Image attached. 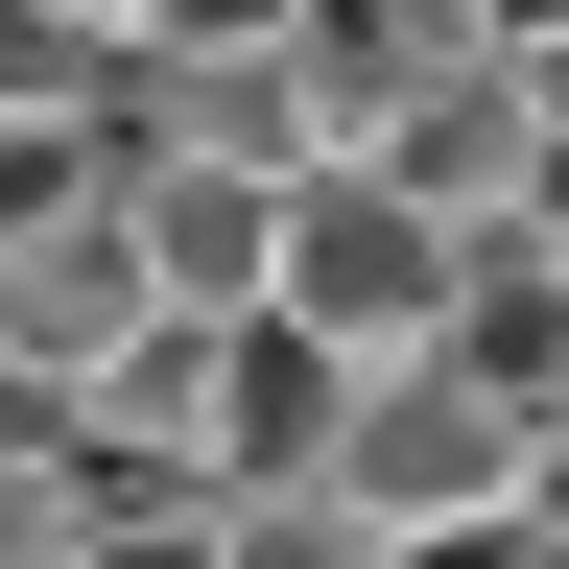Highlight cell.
Segmentation results:
<instances>
[{"instance_id": "cell-10", "label": "cell", "mask_w": 569, "mask_h": 569, "mask_svg": "<svg viewBox=\"0 0 569 569\" xmlns=\"http://www.w3.org/2000/svg\"><path fill=\"white\" fill-rule=\"evenodd\" d=\"M309 0H119V48H284Z\"/></svg>"}, {"instance_id": "cell-9", "label": "cell", "mask_w": 569, "mask_h": 569, "mask_svg": "<svg viewBox=\"0 0 569 569\" xmlns=\"http://www.w3.org/2000/svg\"><path fill=\"white\" fill-rule=\"evenodd\" d=\"M96 167H119V142H96V119H0V238H24V213H71V190H96Z\"/></svg>"}, {"instance_id": "cell-4", "label": "cell", "mask_w": 569, "mask_h": 569, "mask_svg": "<svg viewBox=\"0 0 569 569\" xmlns=\"http://www.w3.org/2000/svg\"><path fill=\"white\" fill-rule=\"evenodd\" d=\"M284 190H309V167H213V142H119V238H142V284H167L190 332H238L261 284H284Z\"/></svg>"}, {"instance_id": "cell-3", "label": "cell", "mask_w": 569, "mask_h": 569, "mask_svg": "<svg viewBox=\"0 0 569 569\" xmlns=\"http://www.w3.org/2000/svg\"><path fill=\"white\" fill-rule=\"evenodd\" d=\"M142 332H167V284H142V238H119V167H96L71 213H24V238H0V380L96 403Z\"/></svg>"}, {"instance_id": "cell-2", "label": "cell", "mask_w": 569, "mask_h": 569, "mask_svg": "<svg viewBox=\"0 0 569 569\" xmlns=\"http://www.w3.org/2000/svg\"><path fill=\"white\" fill-rule=\"evenodd\" d=\"M309 498H332V522H380V546L427 569V546H475V522H522V498H546V427L498 403L475 356H403V380L332 403V475H309Z\"/></svg>"}, {"instance_id": "cell-7", "label": "cell", "mask_w": 569, "mask_h": 569, "mask_svg": "<svg viewBox=\"0 0 569 569\" xmlns=\"http://www.w3.org/2000/svg\"><path fill=\"white\" fill-rule=\"evenodd\" d=\"M96 522H119V498H96L71 427H48V451H0V569H96Z\"/></svg>"}, {"instance_id": "cell-8", "label": "cell", "mask_w": 569, "mask_h": 569, "mask_svg": "<svg viewBox=\"0 0 569 569\" xmlns=\"http://www.w3.org/2000/svg\"><path fill=\"white\" fill-rule=\"evenodd\" d=\"M213 569H403V546L332 522V498H238V522H213Z\"/></svg>"}, {"instance_id": "cell-6", "label": "cell", "mask_w": 569, "mask_h": 569, "mask_svg": "<svg viewBox=\"0 0 569 569\" xmlns=\"http://www.w3.org/2000/svg\"><path fill=\"white\" fill-rule=\"evenodd\" d=\"M0 119H96V142H119V24H71V0H0Z\"/></svg>"}, {"instance_id": "cell-5", "label": "cell", "mask_w": 569, "mask_h": 569, "mask_svg": "<svg viewBox=\"0 0 569 569\" xmlns=\"http://www.w3.org/2000/svg\"><path fill=\"white\" fill-rule=\"evenodd\" d=\"M546 96H522V71H498V48H451V71H427V96L380 119V190L403 213H451V238H522V190H546Z\"/></svg>"}, {"instance_id": "cell-1", "label": "cell", "mask_w": 569, "mask_h": 569, "mask_svg": "<svg viewBox=\"0 0 569 569\" xmlns=\"http://www.w3.org/2000/svg\"><path fill=\"white\" fill-rule=\"evenodd\" d=\"M475 261H498V238L403 213L380 167H309V190H284V284H261V309L309 332L332 380H403V356H451V332H475Z\"/></svg>"}]
</instances>
